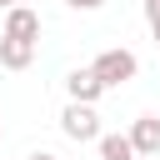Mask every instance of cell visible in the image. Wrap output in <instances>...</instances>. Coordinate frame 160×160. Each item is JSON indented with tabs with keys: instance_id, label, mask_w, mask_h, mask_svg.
Masks as SVG:
<instances>
[{
	"instance_id": "obj_1",
	"label": "cell",
	"mask_w": 160,
	"mask_h": 160,
	"mask_svg": "<svg viewBox=\"0 0 160 160\" xmlns=\"http://www.w3.org/2000/svg\"><path fill=\"white\" fill-rule=\"evenodd\" d=\"M90 70H95V75H100V85L110 90V85H125V80H135V75H140V60H135L125 45H115V50H100Z\"/></svg>"
},
{
	"instance_id": "obj_2",
	"label": "cell",
	"mask_w": 160,
	"mask_h": 160,
	"mask_svg": "<svg viewBox=\"0 0 160 160\" xmlns=\"http://www.w3.org/2000/svg\"><path fill=\"white\" fill-rule=\"evenodd\" d=\"M60 130L75 140V145H85V140H95L100 145V115H95V105H65V115H60Z\"/></svg>"
},
{
	"instance_id": "obj_3",
	"label": "cell",
	"mask_w": 160,
	"mask_h": 160,
	"mask_svg": "<svg viewBox=\"0 0 160 160\" xmlns=\"http://www.w3.org/2000/svg\"><path fill=\"white\" fill-rule=\"evenodd\" d=\"M65 90H70V100H75V105H95V100L105 95L100 75H95L90 65H85V70H70V75H65Z\"/></svg>"
},
{
	"instance_id": "obj_4",
	"label": "cell",
	"mask_w": 160,
	"mask_h": 160,
	"mask_svg": "<svg viewBox=\"0 0 160 160\" xmlns=\"http://www.w3.org/2000/svg\"><path fill=\"white\" fill-rule=\"evenodd\" d=\"M5 40H40V15L30 10V5H20V10H5Z\"/></svg>"
},
{
	"instance_id": "obj_5",
	"label": "cell",
	"mask_w": 160,
	"mask_h": 160,
	"mask_svg": "<svg viewBox=\"0 0 160 160\" xmlns=\"http://www.w3.org/2000/svg\"><path fill=\"white\" fill-rule=\"evenodd\" d=\"M130 145L135 155H160V115H140L130 125Z\"/></svg>"
},
{
	"instance_id": "obj_6",
	"label": "cell",
	"mask_w": 160,
	"mask_h": 160,
	"mask_svg": "<svg viewBox=\"0 0 160 160\" xmlns=\"http://www.w3.org/2000/svg\"><path fill=\"white\" fill-rule=\"evenodd\" d=\"M30 60H35V45H30V40H5V35H0V65H5V70H25Z\"/></svg>"
},
{
	"instance_id": "obj_7",
	"label": "cell",
	"mask_w": 160,
	"mask_h": 160,
	"mask_svg": "<svg viewBox=\"0 0 160 160\" xmlns=\"http://www.w3.org/2000/svg\"><path fill=\"white\" fill-rule=\"evenodd\" d=\"M100 160H135L130 135H100Z\"/></svg>"
},
{
	"instance_id": "obj_8",
	"label": "cell",
	"mask_w": 160,
	"mask_h": 160,
	"mask_svg": "<svg viewBox=\"0 0 160 160\" xmlns=\"http://www.w3.org/2000/svg\"><path fill=\"white\" fill-rule=\"evenodd\" d=\"M65 5H70V10H100L105 0H65Z\"/></svg>"
},
{
	"instance_id": "obj_9",
	"label": "cell",
	"mask_w": 160,
	"mask_h": 160,
	"mask_svg": "<svg viewBox=\"0 0 160 160\" xmlns=\"http://www.w3.org/2000/svg\"><path fill=\"white\" fill-rule=\"evenodd\" d=\"M145 20H150V25L160 20V0H145Z\"/></svg>"
},
{
	"instance_id": "obj_10",
	"label": "cell",
	"mask_w": 160,
	"mask_h": 160,
	"mask_svg": "<svg viewBox=\"0 0 160 160\" xmlns=\"http://www.w3.org/2000/svg\"><path fill=\"white\" fill-rule=\"evenodd\" d=\"M20 5H25V0H0V10H20Z\"/></svg>"
},
{
	"instance_id": "obj_11",
	"label": "cell",
	"mask_w": 160,
	"mask_h": 160,
	"mask_svg": "<svg viewBox=\"0 0 160 160\" xmlns=\"http://www.w3.org/2000/svg\"><path fill=\"white\" fill-rule=\"evenodd\" d=\"M30 160H55V155H45V150H35V155H30Z\"/></svg>"
},
{
	"instance_id": "obj_12",
	"label": "cell",
	"mask_w": 160,
	"mask_h": 160,
	"mask_svg": "<svg viewBox=\"0 0 160 160\" xmlns=\"http://www.w3.org/2000/svg\"><path fill=\"white\" fill-rule=\"evenodd\" d=\"M150 30H155V45H160V20H155V25H150Z\"/></svg>"
}]
</instances>
